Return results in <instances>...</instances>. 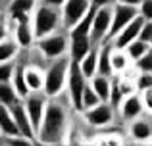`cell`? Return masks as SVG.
Listing matches in <instances>:
<instances>
[{
    "label": "cell",
    "mask_w": 152,
    "mask_h": 146,
    "mask_svg": "<svg viewBox=\"0 0 152 146\" xmlns=\"http://www.w3.org/2000/svg\"><path fill=\"white\" fill-rule=\"evenodd\" d=\"M67 112L60 102L50 100L46 104V112L42 117L41 129L37 131V139L42 144H60L67 135Z\"/></svg>",
    "instance_id": "cell-1"
},
{
    "label": "cell",
    "mask_w": 152,
    "mask_h": 146,
    "mask_svg": "<svg viewBox=\"0 0 152 146\" xmlns=\"http://www.w3.org/2000/svg\"><path fill=\"white\" fill-rule=\"evenodd\" d=\"M69 64L71 60L67 56L54 60V64L48 68V71L45 73V94L48 98H56L64 90V86H67V73H69Z\"/></svg>",
    "instance_id": "cell-2"
},
{
    "label": "cell",
    "mask_w": 152,
    "mask_h": 146,
    "mask_svg": "<svg viewBox=\"0 0 152 146\" xmlns=\"http://www.w3.org/2000/svg\"><path fill=\"white\" fill-rule=\"evenodd\" d=\"M60 23H62V14L56 8H48L42 4L41 8H37L35 17H33L35 38H45L48 35H54V31L58 29Z\"/></svg>",
    "instance_id": "cell-3"
},
{
    "label": "cell",
    "mask_w": 152,
    "mask_h": 146,
    "mask_svg": "<svg viewBox=\"0 0 152 146\" xmlns=\"http://www.w3.org/2000/svg\"><path fill=\"white\" fill-rule=\"evenodd\" d=\"M89 79L81 73V68L79 64L71 62L69 64V73H67V90H69V98H71V104L77 112L83 110V92L89 85H87Z\"/></svg>",
    "instance_id": "cell-4"
},
{
    "label": "cell",
    "mask_w": 152,
    "mask_h": 146,
    "mask_svg": "<svg viewBox=\"0 0 152 146\" xmlns=\"http://www.w3.org/2000/svg\"><path fill=\"white\" fill-rule=\"evenodd\" d=\"M139 15V8L133 6H125V4H115L114 6V14H112V27L108 33L106 42H112L135 17Z\"/></svg>",
    "instance_id": "cell-5"
},
{
    "label": "cell",
    "mask_w": 152,
    "mask_h": 146,
    "mask_svg": "<svg viewBox=\"0 0 152 146\" xmlns=\"http://www.w3.org/2000/svg\"><path fill=\"white\" fill-rule=\"evenodd\" d=\"M112 14H114V8H98L96 14H94V21H93V31H91V42L100 46L102 42H106L108 33H110L112 27Z\"/></svg>",
    "instance_id": "cell-6"
},
{
    "label": "cell",
    "mask_w": 152,
    "mask_h": 146,
    "mask_svg": "<svg viewBox=\"0 0 152 146\" xmlns=\"http://www.w3.org/2000/svg\"><path fill=\"white\" fill-rule=\"evenodd\" d=\"M91 10L89 0H67L62 8V25L71 31Z\"/></svg>",
    "instance_id": "cell-7"
},
{
    "label": "cell",
    "mask_w": 152,
    "mask_h": 146,
    "mask_svg": "<svg viewBox=\"0 0 152 146\" xmlns=\"http://www.w3.org/2000/svg\"><path fill=\"white\" fill-rule=\"evenodd\" d=\"M37 46L46 58L58 60V58H64V54L69 50V41L64 35H48L45 38H39Z\"/></svg>",
    "instance_id": "cell-8"
},
{
    "label": "cell",
    "mask_w": 152,
    "mask_h": 146,
    "mask_svg": "<svg viewBox=\"0 0 152 146\" xmlns=\"http://www.w3.org/2000/svg\"><path fill=\"white\" fill-rule=\"evenodd\" d=\"M46 94H39V92H31L29 96L25 98V108L27 115H29V121L33 125L35 133L41 129V123H42V117H45V112H46Z\"/></svg>",
    "instance_id": "cell-9"
},
{
    "label": "cell",
    "mask_w": 152,
    "mask_h": 146,
    "mask_svg": "<svg viewBox=\"0 0 152 146\" xmlns=\"http://www.w3.org/2000/svg\"><path fill=\"white\" fill-rule=\"evenodd\" d=\"M85 121L93 127H106L114 121V108L110 102H100L91 110H85Z\"/></svg>",
    "instance_id": "cell-10"
},
{
    "label": "cell",
    "mask_w": 152,
    "mask_h": 146,
    "mask_svg": "<svg viewBox=\"0 0 152 146\" xmlns=\"http://www.w3.org/2000/svg\"><path fill=\"white\" fill-rule=\"evenodd\" d=\"M142 25H145V19H142L141 15H137V17H135L133 21H131L129 25L114 38V41H112V46H114L115 50H125L131 42L139 38V33H141Z\"/></svg>",
    "instance_id": "cell-11"
},
{
    "label": "cell",
    "mask_w": 152,
    "mask_h": 146,
    "mask_svg": "<svg viewBox=\"0 0 152 146\" xmlns=\"http://www.w3.org/2000/svg\"><path fill=\"white\" fill-rule=\"evenodd\" d=\"M8 110H10L12 115H14V121H15V125H18L19 133H21V139L29 140V142L37 139V133H35L33 125H31V121H29V115H27V112H25V108H23L21 102L15 104V106H12V108H8Z\"/></svg>",
    "instance_id": "cell-12"
},
{
    "label": "cell",
    "mask_w": 152,
    "mask_h": 146,
    "mask_svg": "<svg viewBox=\"0 0 152 146\" xmlns=\"http://www.w3.org/2000/svg\"><path fill=\"white\" fill-rule=\"evenodd\" d=\"M142 110H145V104H142V98L139 96V94H129V96H125L123 98V102H121V117L125 121H135V119H139L141 117V113H142Z\"/></svg>",
    "instance_id": "cell-13"
},
{
    "label": "cell",
    "mask_w": 152,
    "mask_h": 146,
    "mask_svg": "<svg viewBox=\"0 0 152 146\" xmlns=\"http://www.w3.org/2000/svg\"><path fill=\"white\" fill-rule=\"evenodd\" d=\"M129 137L135 140V142L146 144L152 140V123L146 119H135L129 123Z\"/></svg>",
    "instance_id": "cell-14"
},
{
    "label": "cell",
    "mask_w": 152,
    "mask_h": 146,
    "mask_svg": "<svg viewBox=\"0 0 152 146\" xmlns=\"http://www.w3.org/2000/svg\"><path fill=\"white\" fill-rule=\"evenodd\" d=\"M0 133L4 137H10V139H21V133L15 125L12 112L2 104H0Z\"/></svg>",
    "instance_id": "cell-15"
},
{
    "label": "cell",
    "mask_w": 152,
    "mask_h": 146,
    "mask_svg": "<svg viewBox=\"0 0 152 146\" xmlns=\"http://www.w3.org/2000/svg\"><path fill=\"white\" fill-rule=\"evenodd\" d=\"M93 50V42H91L89 37L83 38H69V60L79 64L87 54Z\"/></svg>",
    "instance_id": "cell-16"
},
{
    "label": "cell",
    "mask_w": 152,
    "mask_h": 146,
    "mask_svg": "<svg viewBox=\"0 0 152 146\" xmlns=\"http://www.w3.org/2000/svg\"><path fill=\"white\" fill-rule=\"evenodd\" d=\"M112 42H102L98 46V75H104V77H110L114 75V69H112Z\"/></svg>",
    "instance_id": "cell-17"
},
{
    "label": "cell",
    "mask_w": 152,
    "mask_h": 146,
    "mask_svg": "<svg viewBox=\"0 0 152 146\" xmlns=\"http://www.w3.org/2000/svg\"><path fill=\"white\" fill-rule=\"evenodd\" d=\"M35 41V33H33V23L29 19H23V21H18V27H15V42L21 48H27L31 46Z\"/></svg>",
    "instance_id": "cell-18"
},
{
    "label": "cell",
    "mask_w": 152,
    "mask_h": 146,
    "mask_svg": "<svg viewBox=\"0 0 152 146\" xmlns=\"http://www.w3.org/2000/svg\"><path fill=\"white\" fill-rule=\"evenodd\" d=\"M94 14H96V8L91 6L89 14L69 31V38H83V37H89L91 38V31H93V21H94Z\"/></svg>",
    "instance_id": "cell-19"
},
{
    "label": "cell",
    "mask_w": 152,
    "mask_h": 146,
    "mask_svg": "<svg viewBox=\"0 0 152 146\" xmlns=\"http://www.w3.org/2000/svg\"><path fill=\"white\" fill-rule=\"evenodd\" d=\"M79 68H81V73L85 75L89 81L94 75H98V46H93V50L79 62Z\"/></svg>",
    "instance_id": "cell-20"
},
{
    "label": "cell",
    "mask_w": 152,
    "mask_h": 146,
    "mask_svg": "<svg viewBox=\"0 0 152 146\" xmlns=\"http://www.w3.org/2000/svg\"><path fill=\"white\" fill-rule=\"evenodd\" d=\"M91 89L96 92V96L100 98V102H110L112 94V79L104 77V75H94L91 79Z\"/></svg>",
    "instance_id": "cell-21"
},
{
    "label": "cell",
    "mask_w": 152,
    "mask_h": 146,
    "mask_svg": "<svg viewBox=\"0 0 152 146\" xmlns=\"http://www.w3.org/2000/svg\"><path fill=\"white\" fill-rule=\"evenodd\" d=\"M35 8V0H14L10 4V15L15 21H23L29 19V14Z\"/></svg>",
    "instance_id": "cell-22"
},
{
    "label": "cell",
    "mask_w": 152,
    "mask_h": 146,
    "mask_svg": "<svg viewBox=\"0 0 152 146\" xmlns=\"http://www.w3.org/2000/svg\"><path fill=\"white\" fill-rule=\"evenodd\" d=\"M25 83L31 92H41L45 89V75L37 68H25Z\"/></svg>",
    "instance_id": "cell-23"
},
{
    "label": "cell",
    "mask_w": 152,
    "mask_h": 146,
    "mask_svg": "<svg viewBox=\"0 0 152 146\" xmlns=\"http://www.w3.org/2000/svg\"><path fill=\"white\" fill-rule=\"evenodd\" d=\"M12 85H14V89H15V92H18V96L23 98V100H25V98L31 94L29 86H27V83H25V68H21V65H19V68H15L14 79H12Z\"/></svg>",
    "instance_id": "cell-24"
},
{
    "label": "cell",
    "mask_w": 152,
    "mask_h": 146,
    "mask_svg": "<svg viewBox=\"0 0 152 146\" xmlns=\"http://www.w3.org/2000/svg\"><path fill=\"white\" fill-rule=\"evenodd\" d=\"M0 104L6 106V108L19 104V96L12 83H0Z\"/></svg>",
    "instance_id": "cell-25"
},
{
    "label": "cell",
    "mask_w": 152,
    "mask_h": 146,
    "mask_svg": "<svg viewBox=\"0 0 152 146\" xmlns=\"http://www.w3.org/2000/svg\"><path fill=\"white\" fill-rule=\"evenodd\" d=\"M152 48V44H148V42H142L141 38H137V41H133L129 46L125 48V54L129 56V60L131 62H137V60H141L142 56H145L146 52Z\"/></svg>",
    "instance_id": "cell-26"
},
{
    "label": "cell",
    "mask_w": 152,
    "mask_h": 146,
    "mask_svg": "<svg viewBox=\"0 0 152 146\" xmlns=\"http://www.w3.org/2000/svg\"><path fill=\"white\" fill-rule=\"evenodd\" d=\"M131 60L129 56L125 54V50H112V69H114V73H121L125 71L127 68H129Z\"/></svg>",
    "instance_id": "cell-27"
},
{
    "label": "cell",
    "mask_w": 152,
    "mask_h": 146,
    "mask_svg": "<svg viewBox=\"0 0 152 146\" xmlns=\"http://www.w3.org/2000/svg\"><path fill=\"white\" fill-rule=\"evenodd\" d=\"M18 42L15 41H2L0 42V64H6V62H10L12 58L18 54Z\"/></svg>",
    "instance_id": "cell-28"
},
{
    "label": "cell",
    "mask_w": 152,
    "mask_h": 146,
    "mask_svg": "<svg viewBox=\"0 0 152 146\" xmlns=\"http://www.w3.org/2000/svg\"><path fill=\"white\" fill-rule=\"evenodd\" d=\"M98 104H100V98L96 96V92H94V90L91 89V85H89L85 89V92H83V112L94 108V106H98Z\"/></svg>",
    "instance_id": "cell-29"
},
{
    "label": "cell",
    "mask_w": 152,
    "mask_h": 146,
    "mask_svg": "<svg viewBox=\"0 0 152 146\" xmlns=\"http://www.w3.org/2000/svg\"><path fill=\"white\" fill-rule=\"evenodd\" d=\"M135 65H137V69L141 73H152V48L141 58V60L135 62Z\"/></svg>",
    "instance_id": "cell-30"
},
{
    "label": "cell",
    "mask_w": 152,
    "mask_h": 146,
    "mask_svg": "<svg viewBox=\"0 0 152 146\" xmlns=\"http://www.w3.org/2000/svg\"><path fill=\"white\" fill-rule=\"evenodd\" d=\"M14 64L12 62H6V64H0V83H12L14 79Z\"/></svg>",
    "instance_id": "cell-31"
},
{
    "label": "cell",
    "mask_w": 152,
    "mask_h": 146,
    "mask_svg": "<svg viewBox=\"0 0 152 146\" xmlns=\"http://www.w3.org/2000/svg\"><path fill=\"white\" fill-rule=\"evenodd\" d=\"M123 98H125V96L121 94V90H119L118 83H114V81H112V94H110V104H112V108H114V110H118L119 106H121Z\"/></svg>",
    "instance_id": "cell-32"
},
{
    "label": "cell",
    "mask_w": 152,
    "mask_h": 146,
    "mask_svg": "<svg viewBox=\"0 0 152 146\" xmlns=\"http://www.w3.org/2000/svg\"><path fill=\"white\" fill-rule=\"evenodd\" d=\"M135 89H137L139 92H145V90L152 89V73H141V75H139Z\"/></svg>",
    "instance_id": "cell-33"
},
{
    "label": "cell",
    "mask_w": 152,
    "mask_h": 146,
    "mask_svg": "<svg viewBox=\"0 0 152 146\" xmlns=\"http://www.w3.org/2000/svg\"><path fill=\"white\" fill-rule=\"evenodd\" d=\"M94 146H123L121 139L115 135H104V137H98Z\"/></svg>",
    "instance_id": "cell-34"
},
{
    "label": "cell",
    "mask_w": 152,
    "mask_h": 146,
    "mask_svg": "<svg viewBox=\"0 0 152 146\" xmlns=\"http://www.w3.org/2000/svg\"><path fill=\"white\" fill-rule=\"evenodd\" d=\"M139 15L145 21H152V0H142L139 6Z\"/></svg>",
    "instance_id": "cell-35"
},
{
    "label": "cell",
    "mask_w": 152,
    "mask_h": 146,
    "mask_svg": "<svg viewBox=\"0 0 152 146\" xmlns=\"http://www.w3.org/2000/svg\"><path fill=\"white\" fill-rule=\"evenodd\" d=\"M139 38H141L142 42H148V44H152V21H145L141 33H139Z\"/></svg>",
    "instance_id": "cell-36"
},
{
    "label": "cell",
    "mask_w": 152,
    "mask_h": 146,
    "mask_svg": "<svg viewBox=\"0 0 152 146\" xmlns=\"http://www.w3.org/2000/svg\"><path fill=\"white\" fill-rule=\"evenodd\" d=\"M141 98H142V104H145V110L152 112V89L145 90V92H141Z\"/></svg>",
    "instance_id": "cell-37"
},
{
    "label": "cell",
    "mask_w": 152,
    "mask_h": 146,
    "mask_svg": "<svg viewBox=\"0 0 152 146\" xmlns=\"http://www.w3.org/2000/svg\"><path fill=\"white\" fill-rule=\"evenodd\" d=\"M91 2V6L93 8H108V6H112V4H118V0H89Z\"/></svg>",
    "instance_id": "cell-38"
},
{
    "label": "cell",
    "mask_w": 152,
    "mask_h": 146,
    "mask_svg": "<svg viewBox=\"0 0 152 146\" xmlns=\"http://www.w3.org/2000/svg\"><path fill=\"white\" fill-rule=\"evenodd\" d=\"M67 0H42V4H45V6H48V8H56V10H62L64 8V4H66Z\"/></svg>",
    "instance_id": "cell-39"
},
{
    "label": "cell",
    "mask_w": 152,
    "mask_h": 146,
    "mask_svg": "<svg viewBox=\"0 0 152 146\" xmlns=\"http://www.w3.org/2000/svg\"><path fill=\"white\" fill-rule=\"evenodd\" d=\"M142 0H118V4H125V6H133V8H139Z\"/></svg>",
    "instance_id": "cell-40"
},
{
    "label": "cell",
    "mask_w": 152,
    "mask_h": 146,
    "mask_svg": "<svg viewBox=\"0 0 152 146\" xmlns=\"http://www.w3.org/2000/svg\"><path fill=\"white\" fill-rule=\"evenodd\" d=\"M2 41H6V27L0 23V42H2Z\"/></svg>",
    "instance_id": "cell-41"
}]
</instances>
